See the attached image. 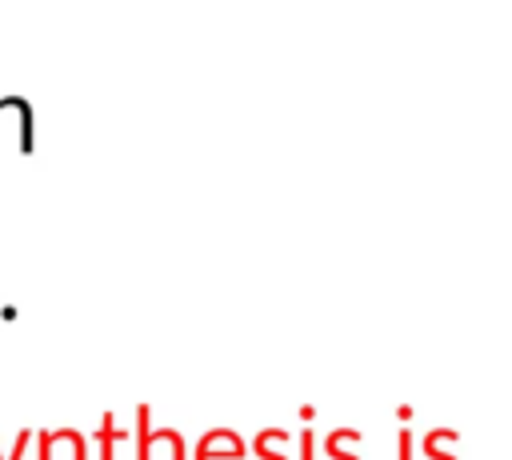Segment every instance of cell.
Returning <instances> with one entry per match:
<instances>
[{"label":"cell","instance_id":"cell-1","mask_svg":"<svg viewBox=\"0 0 512 460\" xmlns=\"http://www.w3.org/2000/svg\"><path fill=\"white\" fill-rule=\"evenodd\" d=\"M28 440H32V432L24 428V432L16 436V448H12V452H0V460H24V452H28Z\"/></svg>","mask_w":512,"mask_h":460}]
</instances>
